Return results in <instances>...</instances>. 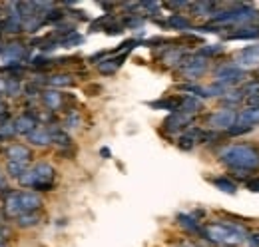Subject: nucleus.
Masks as SVG:
<instances>
[{"label":"nucleus","instance_id":"20e7f679","mask_svg":"<svg viewBox=\"0 0 259 247\" xmlns=\"http://www.w3.org/2000/svg\"><path fill=\"white\" fill-rule=\"evenodd\" d=\"M205 70H207V58H203V56H199V54L186 56L184 62L180 64V74H182V78H186L188 82H194L199 76H203Z\"/></svg>","mask_w":259,"mask_h":247},{"label":"nucleus","instance_id":"6ab92c4d","mask_svg":"<svg viewBox=\"0 0 259 247\" xmlns=\"http://www.w3.org/2000/svg\"><path fill=\"white\" fill-rule=\"evenodd\" d=\"M201 108H203L201 100H197L194 96H184V98H182V104H180V108H178V112H184V114H188V116H195L197 112H201Z\"/></svg>","mask_w":259,"mask_h":247},{"label":"nucleus","instance_id":"9d476101","mask_svg":"<svg viewBox=\"0 0 259 247\" xmlns=\"http://www.w3.org/2000/svg\"><path fill=\"white\" fill-rule=\"evenodd\" d=\"M6 159L8 161H16V163H24L28 166V161L32 159L30 148H26L24 144H12L6 148Z\"/></svg>","mask_w":259,"mask_h":247},{"label":"nucleus","instance_id":"a211bd4d","mask_svg":"<svg viewBox=\"0 0 259 247\" xmlns=\"http://www.w3.org/2000/svg\"><path fill=\"white\" fill-rule=\"evenodd\" d=\"M50 140H52V144H56L62 152L72 148V138L68 136V132L60 130V128H50Z\"/></svg>","mask_w":259,"mask_h":247},{"label":"nucleus","instance_id":"473e14b6","mask_svg":"<svg viewBox=\"0 0 259 247\" xmlns=\"http://www.w3.org/2000/svg\"><path fill=\"white\" fill-rule=\"evenodd\" d=\"M12 136H16V130H14V122H2L0 124V138L4 140V142H8V138H12Z\"/></svg>","mask_w":259,"mask_h":247},{"label":"nucleus","instance_id":"79ce46f5","mask_svg":"<svg viewBox=\"0 0 259 247\" xmlns=\"http://www.w3.org/2000/svg\"><path fill=\"white\" fill-rule=\"evenodd\" d=\"M0 247H8V243L6 241H0Z\"/></svg>","mask_w":259,"mask_h":247},{"label":"nucleus","instance_id":"412c9836","mask_svg":"<svg viewBox=\"0 0 259 247\" xmlns=\"http://www.w3.org/2000/svg\"><path fill=\"white\" fill-rule=\"evenodd\" d=\"M178 225H180V227H184V229H186V231H190V233H201L199 219H195L194 216L180 214V216H178Z\"/></svg>","mask_w":259,"mask_h":247},{"label":"nucleus","instance_id":"9b49d317","mask_svg":"<svg viewBox=\"0 0 259 247\" xmlns=\"http://www.w3.org/2000/svg\"><path fill=\"white\" fill-rule=\"evenodd\" d=\"M192 122H194V116H188L184 112H174L169 118H165L163 128L167 132H182V130H186Z\"/></svg>","mask_w":259,"mask_h":247},{"label":"nucleus","instance_id":"39448f33","mask_svg":"<svg viewBox=\"0 0 259 247\" xmlns=\"http://www.w3.org/2000/svg\"><path fill=\"white\" fill-rule=\"evenodd\" d=\"M243 78H245V70L235 64H224V66H218V70H215V84L224 86L226 90L233 88Z\"/></svg>","mask_w":259,"mask_h":247},{"label":"nucleus","instance_id":"aec40b11","mask_svg":"<svg viewBox=\"0 0 259 247\" xmlns=\"http://www.w3.org/2000/svg\"><path fill=\"white\" fill-rule=\"evenodd\" d=\"M184 58H186V52L182 48H167L163 52L162 62L165 66H180L184 62Z\"/></svg>","mask_w":259,"mask_h":247},{"label":"nucleus","instance_id":"c85d7f7f","mask_svg":"<svg viewBox=\"0 0 259 247\" xmlns=\"http://www.w3.org/2000/svg\"><path fill=\"white\" fill-rule=\"evenodd\" d=\"M28 168L24 166V163H16V161H6V174L10 176V178H14V180H18L24 172H26Z\"/></svg>","mask_w":259,"mask_h":247},{"label":"nucleus","instance_id":"5701e85b","mask_svg":"<svg viewBox=\"0 0 259 247\" xmlns=\"http://www.w3.org/2000/svg\"><path fill=\"white\" fill-rule=\"evenodd\" d=\"M182 104V98H163V100H158V102H150L152 108L156 110H169V112H178Z\"/></svg>","mask_w":259,"mask_h":247},{"label":"nucleus","instance_id":"c03bdc74","mask_svg":"<svg viewBox=\"0 0 259 247\" xmlns=\"http://www.w3.org/2000/svg\"><path fill=\"white\" fill-rule=\"evenodd\" d=\"M0 223H2V216H0Z\"/></svg>","mask_w":259,"mask_h":247},{"label":"nucleus","instance_id":"2eb2a0df","mask_svg":"<svg viewBox=\"0 0 259 247\" xmlns=\"http://www.w3.org/2000/svg\"><path fill=\"white\" fill-rule=\"evenodd\" d=\"M42 104L50 112H58L64 108V94H60L58 90H46L42 92Z\"/></svg>","mask_w":259,"mask_h":247},{"label":"nucleus","instance_id":"423d86ee","mask_svg":"<svg viewBox=\"0 0 259 247\" xmlns=\"http://www.w3.org/2000/svg\"><path fill=\"white\" fill-rule=\"evenodd\" d=\"M235 118H237V112L231 110V108H220L215 112H211L207 118H205V124L211 132H220V130H229L233 124H235Z\"/></svg>","mask_w":259,"mask_h":247},{"label":"nucleus","instance_id":"ea45409f","mask_svg":"<svg viewBox=\"0 0 259 247\" xmlns=\"http://www.w3.org/2000/svg\"><path fill=\"white\" fill-rule=\"evenodd\" d=\"M100 154H102V157H110V150H108V148H102V150H100Z\"/></svg>","mask_w":259,"mask_h":247},{"label":"nucleus","instance_id":"72a5a7b5","mask_svg":"<svg viewBox=\"0 0 259 247\" xmlns=\"http://www.w3.org/2000/svg\"><path fill=\"white\" fill-rule=\"evenodd\" d=\"M82 42H84V36H80L78 32H74V34L66 36L64 40H60V46H64V48H72V46H78V44H82Z\"/></svg>","mask_w":259,"mask_h":247},{"label":"nucleus","instance_id":"1a4fd4ad","mask_svg":"<svg viewBox=\"0 0 259 247\" xmlns=\"http://www.w3.org/2000/svg\"><path fill=\"white\" fill-rule=\"evenodd\" d=\"M42 197L36 191H20V210L22 214H36L42 210Z\"/></svg>","mask_w":259,"mask_h":247},{"label":"nucleus","instance_id":"ddd939ff","mask_svg":"<svg viewBox=\"0 0 259 247\" xmlns=\"http://www.w3.org/2000/svg\"><path fill=\"white\" fill-rule=\"evenodd\" d=\"M4 212L6 216L16 219L18 216H22V210H20V191H10L6 193L4 197Z\"/></svg>","mask_w":259,"mask_h":247},{"label":"nucleus","instance_id":"c9c22d12","mask_svg":"<svg viewBox=\"0 0 259 247\" xmlns=\"http://www.w3.org/2000/svg\"><path fill=\"white\" fill-rule=\"evenodd\" d=\"M245 243L247 247H259V233H247Z\"/></svg>","mask_w":259,"mask_h":247},{"label":"nucleus","instance_id":"e433bc0d","mask_svg":"<svg viewBox=\"0 0 259 247\" xmlns=\"http://www.w3.org/2000/svg\"><path fill=\"white\" fill-rule=\"evenodd\" d=\"M247 187H249L251 191H257V193H259V178H253V180H249V182H247Z\"/></svg>","mask_w":259,"mask_h":247},{"label":"nucleus","instance_id":"4c0bfd02","mask_svg":"<svg viewBox=\"0 0 259 247\" xmlns=\"http://www.w3.org/2000/svg\"><path fill=\"white\" fill-rule=\"evenodd\" d=\"M247 106L249 108H259V96H253V98H245Z\"/></svg>","mask_w":259,"mask_h":247},{"label":"nucleus","instance_id":"f03ea898","mask_svg":"<svg viewBox=\"0 0 259 247\" xmlns=\"http://www.w3.org/2000/svg\"><path fill=\"white\" fill-rule=\"evenodd\" d=\"M201 235L209 243H215V245H224V247H235L245 243L247 231H245L243 225H237V223L211 221V223H205L201 227Z\"/></svg>","mask_w":259,"mask_h":247},{"label":"nucleus","instance_id":"f8f14e48","mask_svg":"<svg viewBox=\"0 0 259 247\" xmlns=\"http://www.w3.org/2000/svg\"><path fill=\"white\" fill-rule=\"evenodd\" d=\"M233 126H241V128H247V130H253L255 126H259V108H243L237 118H235V124Z\"/></svg>","mask_w":259,"mask_h":247},{"label":"nucleus","instance_id":"6e6552de","mask_svg":"<svg viewBox=\"0 0 259 247\" xmlns=\"http://www.w3.org/2000/svg\"><path fill=\"white\" fill-rule=\"evenodd\" d=\"M36 128H38V116L34 112H24L14 120V130L20 136H30Z\"/></svg>","mask_w":259,"mask_h":247},{"label":"nucleus","instance_id":"37998d69","mask_svg":"<svg viewBox=\"0 0 259 247\" xmlns=\"http://www.w3.org/2000/svg\"><path fill=\"white\" fill-rule=\"evenodd\" d=\"M0 144H4V140H2V138H0Z\"/></svg>","mask_w":259,"mask_h":247},{"label":"nucleus","instance_id":"393cba45","mask_svg":"<svg viewBox=\"0 0 259 247\" xmlns=\"http://www.w3.org/2000/svg\"><path fill=\"white\" fill-rule=\"evenodd\" d=\"M222 100H224L226 108H231V110H235V106H237V104H241L245 98H243L241 90H233V88H229V90H227V92L222 96Z\"/></svg>","mask_w":259,"mask_h":247},{"label":"nucleus","instance_id":"bb28decb","mask_svg":"<svg viewBox=\"0 0 259 247\" xmlns=\"http://www.w3.org/2000/svg\"><path fill=\"white\" fill-rule=\"evenodd\" d=\"M40 223V214H22V216L16 217V225L22 227V229H28V227H34Z\"/></svg>","mask_w":259,"mask_h":247},{"label":"nucleus","instance_id":"c756f323","mask_svg":"<svg viewBox=\"0 0 259 247\" xmlns=\"http://www.w3.org/2000/svg\"><path fill=\"white\" fill-rule=\"evenodd\" d=\"M4 92L8 96H18L22 92V86H20V82L16 78H6L4 80Z\"/></svg>","mask_w":259,"mask_h":247},{"label":"nucleus","instance_id":"f704fd0d","mask_svg":"<svg viewBox=\"0 0 259 247\" xmlns=\"http://www.w3.org/2000/svg\"><path fill=\"white\" fill-rule=\"evenodd\" d=\"M64 126L68 128V130H74V128H78V126H80V116H78V112H76V110H70V112L66 114Z\"/></svg>","mask_w":259,"mask_h":247},{"label":"nucleus","instance_id":"0eeeda50","mask_svg":"<svg viewBox=\"0 0 259 247\" xmlns=\"http://www.w3.org/2000/svg\"><path fill=\"white\" fill-rule=\"evenodd\" d=\"M229 32H224L226 40H255L259 38L257 24H243V26H231Z\"/></svg>","mask_w":259,"mask_h":247},{"label":"nucleus","instance_id":"b1692460","mask_svg":"<svg viewBox=\"0 0 259 247\" xmlns=\"http://www.w3.org/2000/svg\"><path fill=\"white\" fill-rule=\"evenodd\" d=\"M46 84L52 88H68L74 84V78L70 74H54V76H48Z\"/></svg>","mask_w":259,"mask_h":247},{"label":"nucleus","instance_id":"4468645a","mask_svg":"<svg viewBox=\"0 0 259 247\" xmlns=\"http://www.w3.org/2000/svg\"><path fill=\"white\" fill-rule=\"evenodd\" d=\"M2 58L10 62H22L26 58V48L24 44H18V42H12V44H4L2 46Z\"/></svg>","mask_w":259,"mask_h":247},{"label":"nucleus","instance_id":"cd10ccee","mask_svg":"<svg viewBox=\"0 0 259 247\" xmlns=\"http://www.w3.org/2000/svg\"><path fill=\"white\" fill-rule=\"evenodd\" d=\"M239 90H241V94H243V98H253V96H259V78H251V80H247Z\"/></svg>","mask_w":259,"mask_h":247},{"label":"nucleus","instance_id":"7ed1b4c3","mask_svg":"<svg viewBox=\"0 0 259 247\" xmlns=\"http://www.w3.org/2000/svg\"><path fill=\"white\" fill-rule=\"evenodd\" d=\"M54 180H56V170L46 163V161H40L36 163L34 168L26 170L20 178H18V184L24 185V187H32L36 191H52L54 189Z\"/></svg>","mask_w":259,"mask_h":247},{"label":"nucleus","instance_id":"a878e982","mask_svg":"<svg viewBox=\"0 0 259 247\" xmlns=\"http://www.w3.org/2000/svg\"><path fill=\"white\" fill-rule=\"evenodd\" d=\"M209 182L215 185L218 189L226 191V193H235V191H237V184H235L231 178H226V176H220V178H211Z\"/></svg>","mask_w":259,"mask_h":247},{"label":"nucleus","instance_id":"f3484780","mask_svg":"<svg viewBox=\"0 0 259 247\" xmlns=\"http://www.w3.org/2000/svg\"><path fill=\"white\" fill-rule=\"evenodd\" d=\"M26 138H28V142H30L32 146H40V148L52 144V140H50V128H46V126H42V124H38V128L34 130L30 136H26Z\"/></svg>","mask_w":259,"mask_h":247},{"label":"nucleus","instance_id":"a19ab883","mask_svg":"<svg viewBox=\"0 0 259 247\" xmlns=\"http://www.w3.org/2000/svg\"><path fill=\"white\" fill-rule=\"evenodd\" d=\"M0 241H6L4 239V229H0Z\"/></svg>","mask_w":259,"mask_h":247},{"label":"nucleus","instance_id":"f257e3e1","mask_svg":"<svg viewBox=\"0 0 259 247\" xmlns=\"http://www.w3.org/2000/svg\"><path fill=\"white\" fill-rule=\"evenodd\" d=\"M220 161L233 174L249 176L259 170V150L251 144H229L220 152Z\"/></svg>","mask_w":259,"mask_h":247},{"label":"nucleus","instance_id":"2f4dec72","mask_svg":"<svg viewBox=\"0 0 259 247\" xmlns=\"http://www.w3.org/2000/svg\"><path fill=\"white\" fill-rule=\"evenodd\" d=\"M224 52V46L222 44H207V46H203V48H199V56H203V58H209V56H218V54H222Z\"/></svg>","mask_w":259,"mask_h":247},{"label":"nucleus","instance_id":"58836bf2","mask_svg":"<svg viewBox=\"0 0 259 247\" xmlns=\"http://www.w3.org/2000/svg\"><path fill=\"white\" fill-rule=\"evenodd\" d=\"M0 189H10V187H6V174H2V172H0Z\"/></svg>","mask_w":259,"mask_h":247},{"label":"nucleus","instance_id":"4be33fe9","mask_svg":"<svg viewBox=\"0 0 259 247\" xmlns=\"http://www.w3.org/2000/svg\"><path fill=\"white\" fill-rule=\"evenodd\" d=\"M165 26H169V28H174V30H190V28H192V22H190L186 16H182V14H171V16L165 20Z\"/></svg>","mask_w":259,"mask_h":247},{"label":"nucleus","instance_id":"dca6fc26","mask_svg":"<svg viewBox=\"0 0 259 247\" xmlns=\"http://www.w3.org/2000/svg\"><path fill=\"white\" fill-rule=\"evenodd\" d=\"M126 56H128V54H120V56H112V58H104V60L98 64L100 74H104V76H112V74H116V72L120 70V66L124 64Z\"/></svg>","mask_w":259,"mask_h":247},{"label":"nucleus","instance_id":"7c9ffc66","mask_svg":"<svg viewBox=\"0 0 259 247\" xmlns=\"http://www.w3.org/2000/svg\"><path fill=\"white\" fill-rule=\"evenodd\" d=\"M32 62V66L36 70H48V68H52L54 66V60L52 58H48V56H44V54H40V56H34L30 58Z\"/></svg>","mask_w":259,"mask_h":247}]
</instances>
